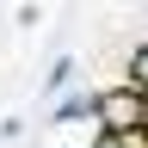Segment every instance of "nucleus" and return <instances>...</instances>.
Here are the masks:
<instances>
[{
    "label": "nucleus",
    "instance_id": "f257e3e1",
    "mask_svg": "<svg viewBox=\"0 0 148 148\" xmlns=\"http://www.w3.org/2000/svg\"><path fill=\"white\" fill-rule=\"evenodd\" d=\"M99 130H111V136L148 130V92H142V86H117V92H99Z\"/></svg>",
    "mask_w": 148,
    "mask_h": 148
},
{
    "label": "nucleus",
    "instance_id": "f03ea898",
    "mask_svg": "<svg viewBox=\"0 0 148 148\" xmlns=\"http://www.w3.org/2000/svg\"><path fill=\"white\" fill-rule=\"evenodd\" d=\"M130 86L148 92V43H136V56H130Z\"/></svg>",
    "mask_w": 148,
    "mask_h": 148
}]
</instances>
